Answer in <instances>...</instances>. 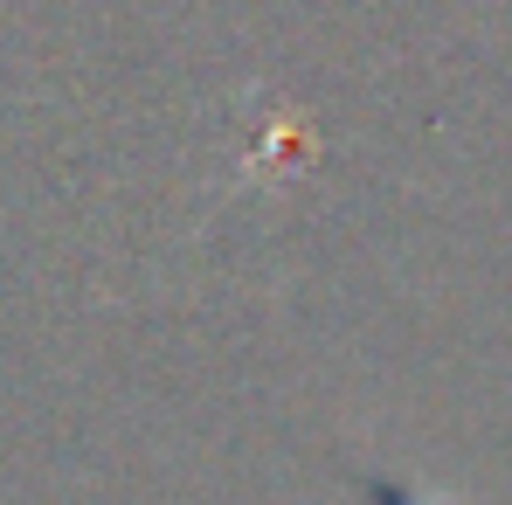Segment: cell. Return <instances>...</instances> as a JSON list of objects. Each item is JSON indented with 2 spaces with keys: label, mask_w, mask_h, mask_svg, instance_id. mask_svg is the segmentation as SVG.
Instances as JSON below:
<instances>
[{
  "label": "cell",
  "mask_w": 512,
  "mask_h": 505,
  "mask_svg": "<svg viewBox=\"0 0 512 505\" xmlns=\"http://www.w3.org/2000/svg\"><path fill=\"white\" fill-rule=\"evenodd\" d=\"M388 505H409V499H388Z\"/></svg>",
  "instance_id": "cell-1"
}]
</instances>
